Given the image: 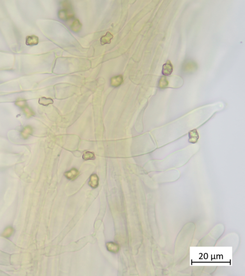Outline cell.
Masks as SVG:
<instances>
[{
  "label": "cell",
  "instance_id": "1",
  "mask_svg": "<svg viewBox=\"0 0 245 276\" xmlns=\"http://www.w3.org/2000/svg\"><path fill=\"white\" fill-rule=\"evenodd\" d=\"M61 5L63 9L59 11V18L63 21H69L74 18V14L71 3L65 1L62 2Z\"/></svg>",
  "mask_w": 245,
  "mask_h": 276
},
{
  "label": "cell",
  "instance_id": "2",
  "mask_svg": "<svg viewBox=\"0 0 245 276\" xmlns=\"http://www.w3.org/2000/svg\"><path fill=\"white\" fill-rule=\"evenodd\" d=\"M197 69V64L191 60H187L183 62L182 70L184 73L189 74L195 71Z\"/></svg>",
  "mask_w": 245,
  "mask_h": 276
},
{
  "label": "cell",
  "instance_id": "3",
  "mask_svg": "<svg viewBox=\"0 0 245 276\" xmlns=\"http://www.w3.org/2000/svg\"><path fill=\"white\" fill-rule=\"evenodd\" d=\"M173 71V66L170 61H167L163 64L162 70V73L164 76H168L172 74Z\"/></svg>",
  "mask_w": 245,
  "mask_h": 276
},
{
  "label": "cell",
  "instance_id": "4",
  "mask_svg": "<svg viewBox=\"0 0 245 276\" xmlns=\"http://www.w3.org/2000/svg\"><path fill=\"white\" fill-rule=\"evenodd\" d=\"M79 172L77 169L72 168L69 171L65 172L64 175L67 178L70 180H74L78 177Z\"/></svg>",
  "mask_w": 245,
  "mask_h": 276
},
{
  "label": "cell",
  "instance_id": "5",
  "mask_svg": "<svg viewBox=\"0 0 245 276\" xmlns=\"http://www.w3.org/2000/svg\"><path fill=\"white\" fill-rule=\"evenodd\" d=\"M123 81V77L122 75L116 76L110 80V85L112 87H117L122 84Z\"/></svg>",
  "mask_w": 245,
  "mask_h": 276
},
{
  "label": "cell",
  "instance_id": "6",
  "mask_svg": "<svg viewBox=\"0 0 245 276\" xmlns=\"http://www.w3.org/2000/svg\"><path fill=\"white\" fill-rule=\"evenodd\" d=\"M72 22L70 25V29L75 32H78L81 29L82 25L79 20L77 19H72Z\"/></svg>",
  "mask_w": 245,
  "mask_h": 276
},
{
  "label": "cell",
  "instance_id": "7",
  "mask_svg": "<svg viewBox=\"0 0 245 276\" xmlns=\"http://www.w3.org/2000/svg\"><path fill=\"white\" fill-rule=\"evenodd\" d=\"M106 248L109 252L113 253H117L119 250V245L113 242H109L107 243Z\"/></svg>",
  "mask_w": 245,
  "mask_h": 276
},
{
  "label": "cell",
  "instance_id": "8",
  "mask_svg": "<svg viewBox=\"0 0 245 276\" xmlns=\"http://www.w3.org/2000/svg\"><path fill=\"white\" fill-rule=\"evenodd\" d=\"M99 178L96 174L91 175L89 182V185L93 188H96L98 187Z\"/></svg>",
  "mask_w": 245,
  "mask_h": 276
},
{
  "label": "cell",
  "instance_id": "9",
  "mask_svg": "<svg viewBox=\"0 0 245 276\" xmlns=\"http://www.w3.org/2000/svg\"><path fill=\"white\" fill-rule=\"evenodd\" d=\"M113 37V35H112L111 33L109 32H107L106 35L101 37L100 39L101 44L103 45L107 44H110L111 43V40L112 39Z\"/></svg>",
  "mask_w": 245,
  "mask_h": 276
},
{
  "label": "cell",
  "instance_id": "10",
  "mask_svg": "<svg viewBox=\"0 0 245 276\" xmlns=\"http://www.w3.org/2000/svg\"><path fill=\"white\" fill-rule=\"evenodd\" d=\"M158 86L162 89L165 88L168 85V81L165 76H162L158 81Z\"/></svg>",
  "mask_w": 245,
  "mask_h": 276
},
{
  "label": "cell",
  "instance_id": "11",
  "mask_svg": "<svg viewBox=\"0 0 245 276\" xmlns=\"http://www.w3.org/2000/svg\"><path fill=\"white\" fill-rule=\"evenodd\" d=\"M38 42V39L37 37L30 36L27 38V44L28 45H36Z\"/></svg>",
  "mask_w": 245,
  "mask_h": 276
},
{
  "label": "cell",
  "instance_id": "12",
  "mask_svg": "<svg viewBox=\"0 0 245 276\" xmlns=\"http://www.w3.org/2000/svg\"><path fill=\"white\" fill-rule=\"evenodd\" d=\"M83 159L85 160H93L95 159V156L93 153L90 151H86L84 152L83 156Z\"/></svg>",
  "mask_w": 245,
  "mask_h": 276
}]
</instances>
